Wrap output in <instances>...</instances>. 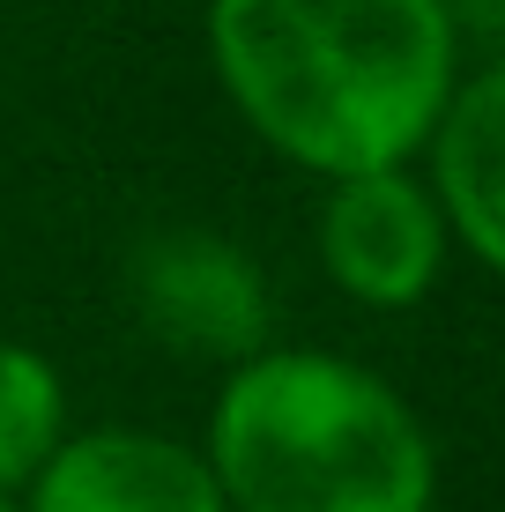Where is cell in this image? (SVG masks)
<instances>
[{"label":"cell","mask_w":505,"mask_h":512,"mask_svg":"<svg viewBox=\"0 0 505 512\" xmlns=\"http://www.w3.org/2000/svg\"><path fill=\"white\" fill-rule=\"evenodd\" d=\"M208 67L283 164L335 186L424 156L468 38L446 0H208Z\"/></svg>","instance_id":"obj_1"},{"label":"cell","mask_w":505,"mask_h":512,"mask_svg":"<svg viewBox=\"0 0 505 512\" xmlns=\"http://www.w3.org/2000/svg\"><path fill=\"white\" fill-rule=\"evenodd\" d=\"M223 512H431L439 453L424 416L335 349H260L208 409Z\"/></svg>","instance_id":"obj_2"},{"label":"cell","mask_w":505,"mask_h":512,"mask_svg":"<svg viewBox=\"0 0 505 512\" xmlns=\"http://www.w3.org/2000/svg\"><path fill=\"white\" fill-rule=\"evenodd\" d=\"M127 290L134 312L149 320L156 342L186 349V357H216V364H246L268 349L275 297L260 260L223 231H156L134 245L127 260Z\"/></svg>","instance_id":"obj_3"},{"label":"cell","mask_w":505,"mask_h":512,"mask_svg":"<svg viewBox=\"0 0 505 512\" xmlns=\"http://www.w3.org/2000/svg\"><path fill=\"white\" fill-rule=\"evenodd\" d=\"M320 260L342 297L372 312H409L446 268V223L416 171L335 179L320 201Z\"/></svg>","instance_id":"obj_4"},{"label":"cell","mask_w":505,"mask_h":512,"mask_svg":"<svg viewBox=\"0 0 505 512\" xmlns=\"http://www.w3.org/2000/svg\"><path fill=\"white\" fill-rule=\"evenodd\" d=\"M23 498V512H223L201 446L142 423L67 431Z\"/></svg>","instance_id":"obj_5"},{"label":"cell","mask_w":505,"mask_h":512,"mask_svg":"<svg viewBox=\"0 0 505 512\" xmlns=\"http://www.w3.org/2000/svg\"><path fill=\"white\" fill-rule=\"evenodd\" d=\"M424 193L476 268L505 260V67L476 60L424 141Z\"/></svg>","instance_id":"obj_6"},{"label":"cell","mask_w":505,"mask_h":512,"mask_svg":"<svg viewBox=\"0 0 505 512\" xmlns=\"http://www.w3.org/2000/svg\"><path fill=\"white\" fill-rule=\"evenodd\" d=\"M67 438V379L45 349L0 342V498H23Z\"/></svg>","instance_id":"obj_7"},{"label":"cell","mask_w":505,"mask_h":512,"mask_svg":"<svg viewBox=\"0 0 505 512\" xmlns=\"http://www.w3.org/2000/svg\"><path fill=\"white\" fill-rule=\"evenodd\" d=\"M0 512H23V505H8V498H0Z\"/></svg>","instance_id":"obj_8"}]
</instances>
